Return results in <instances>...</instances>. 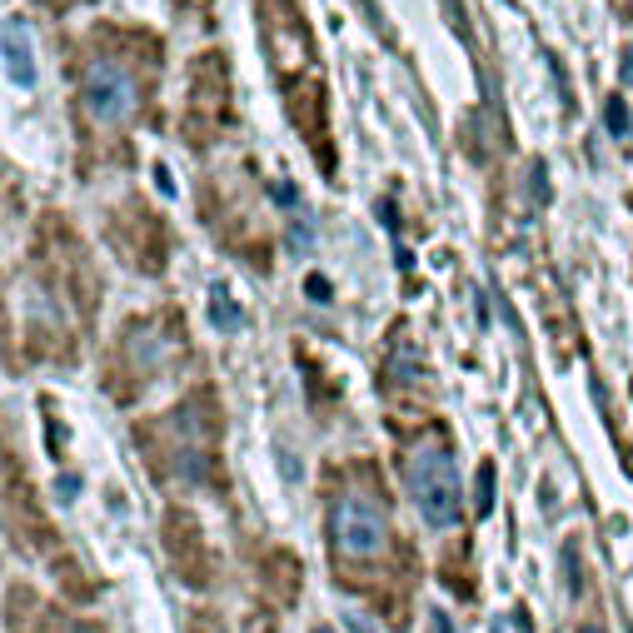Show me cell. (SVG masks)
<instances>
[{
	"label": "cell",
	"instance_id": "obj_1",
	"mask_svg": "<svg viewBox=\"0 0 633 633\" xmlns=\"http://www.w3.org/2000/svg\"><path fill=\"white\" fill-rule=\"evenodd\" d=\"M404 479H409V499L429 529H454L459 523L464 484H459V464H454V449L444 434H424V439L409 444Z\"/></svg>",
	"mask_w": 633,
	"mask_h": 633
},
{
	"label": "cell",
	"instance_id": "obj_2",
	"mask_svg": "<svg viewBox=\"0 0 633 633\" xmlns=\"http://www.w3.org/2000/svg\"><path fill=\"white\" fill-rule=\"evenodd\" d=\"M384 543H390V519H384V504L370 489H350L334 499L330 509V549L340 559H380Z\"/></svg>",
	"mask_w": 633,
	"mask_h": 633
},
{
	"label": "cell",
	"instance_id": "obj_3",
	"mask_svg": "<svg viewBox=\"0 0 633 633\" xmlns=\"http://www.w3.org/2000/svg\"><path fill=\"white\" fill-rule=\"evenodd\" d=\"M81 101L95 121H131L135 115V75L115 61H95L91 71H85Z\"/></svg>",
	"mask_w": 633,
	"mask_h": 633
},
{
	"label": "cell",
	"instance_id": "obj_4",
	"mask_svg": "<svg viewBox=\"0 0 633 633\" xmlns=\"http://www.w3.org/2000/svg\"><path fill=\"white\" fill-rule=\"evenodd\" d=\"M6 75H11V85H21V91H31L35 85V55H31V31H25L21 21H6Z\"/></svg>",
	"mask_w": 633,
	"mask_h": 633
},
{
	"label": "cell",
	"instance_id": "obj_5",
	"mask_svg": "<svg viewBox=\"0 0 633 633\" xmlns=\"http://www.w3.org/2000/svg\"><path fill=\"white\" fill-rule=\"evenodd\" d=\"M210 314H215V324H220V330H240V324H245L240 304L230 300V290H225V284H215V290H210Z\"/></svg>",
	"mask_w": 633,
	"mask_h": 633
},
{
	"label": "cell",
	"instance_id": "obj_6",
	"mask_svg": "<svg viewBox=\"0 0 633 633\" xmlns=\"http://www.w3.org/2000/svg\"><path fill=\"white\" fill-rule=\"evenodd\" d=\"M603 121H609V135H613V141H623V135L633 131V125H629V105H623L619 95H609V101H603Z\"/></svg>",
	"mask_w": 633,
	"mask_h": 633
},
{
	"label": "cell",
	"instance_id": "obj_7",
	"mask_svg": "<svg viewBox=\"0 0 633 633\" xmlns=\"http://www.w3.org/2000/svg\"><path fill=\"white\" fill-rule=\"evenodd\" d=\"M479 513H489L494 509V464H484L479 469V504H474Z\"/></svg>",
	"mask_w": 633,
	"mask_h": 633
},
{
	"label": "cell",
	"instance_id": "obj_8",
	"mask_svg": "<svg viewBox=\"0 0 633 633\" xmlns=\"http://www.w3.org/2000/svg\"><path fill=\"white\" fill-rule=\"evenodd\" d=\"M310 300H330V280L324 274H310Z\"/></svg>",
	"mask_w": 633,
	"mask_h": 633
},
{
	"label": "cell",
	"instance_id": "obj_9",
	"mask_svg": "<svg viewBox=\"0 0 633 633\" xmlns=\"http://www.w3.org/2000/svg\"><path fill=\"white\" fill-rule=\"evenodd\" d=\"M619 81H623V85H633V45L623 51V71H619Z\"/></svg>",
	"mask_w": 633,
	"mask_h": 633
},
{
	"label": "cell",
	"instance_id": "obj_10",
	"mask_svg": "<svg viewBox=\"0 0 633 633\" xmlns=\"http://www.w3.org/2000/svg\"><path fill=\"white\" fill-rule=\"evenodd\" d=\"M583 633H603V629H599V623H583Z\"/></svg>",
	"mask_w": 633,
	"mask_h": 633
},
{
	"label": "cell",
	"instance_id": "obj_11",
	"mask_svg": "<svg viewBox=\"0 0 633 633\" xmlns=\"http://www.w3.org/2000/svg\"><path fill=\"white\" fill-rule=\"evenodd\" d=\"M314 633H330V629H314Z\"/></svg>",
	"mask_w": 633,
	"mask_h": 633
}]
</instances>
